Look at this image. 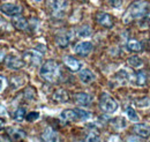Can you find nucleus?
Returning a JSON list of instances; mask_svg holds the SVG:
<instances>
[{
    "instance_id": "nucleus-20",
    "label": "nucleus",
    "mask_w": 150,
    "mask_h": 142,
    "mask_svg": "<svg viewBox=\"0 0 150 142\" xmlns=\"http://www.w3.org/2000/svg\"><path fill=\"white\" fill-rule=\"evenodd\" d=\"M127 49L131 52H140V51H142V44L140 42H137L136 39H131L127 43Z\"/></svg>"
},
{
    "instance_id": "nucleus-2",
    "label": "nucleus",
    "mask_w": 150,
    "mask_h": 142,
    "mask_svg": "<svg viewBox=\"0 0 150 142\" xmlns=\"http://www.w3.org/2000/svg\"><path fill=\"white\" fill-rule=\"evenodd\" d=\"M39 74L45 81H47L50 83H53V82L59 80V77L61 75V71H60V67L57 64V61L47 60L42 65Z\"/></svg>"
},
{
    "instance_id": "nucleus-10",
    "label": "nucleus",
    "mask_w": 150,
    "mask_h": 142,
    "mask_svg": "<svg viewBox=\"0 0 150 142\" xmlns=\"http://www.w3.org/2000/svg\"><path fill=\"white\" fill-rule=\"evenodd\" d=\"M74 34L73 31H62L60 34H58L56 37V43L60 48H67L69 45V43L73 40Z\"/></svg>"
},
{
    "instance_id": "nucleus-23",
    "label": "nucleus",
    "mask_w": 150,
    "mask_h": 142,
    "mask_svg": "<svg viewBox=\"0 0 150 142\" xmlns=\"http://www.w3.org/2000/svg\"><path fill=\"white\" fill-rule=\"evenodd\" d=\"M127 61H128V64L131 65L132 67H134V68H140V67L143 66V60L139 55H133L131 58H128Z\"/></svg>"
},
{
    "instance_id": "nucleus-26",
    "label": "nucleus",
    "mask_w": 150,
    "mask_h": 142,
    "mask_svg": "<svg viewBox=\"0 0 150 142\" xmlns=\"http://www.w3.org/2000/svg\"><path fill=\"white\" fill-rule=\"evenodd\" d=\"M126 113H127V117H128V119L132 120V121H139L140 120V118H139V114L136 113V111L133 109L132 107H128L126 109Z\"/></svg>"
},
{
    "instance_id": "nucleus-22",
    "label": "nucleus",
    "mask_w": 150,
    "mask_h": 142,
    "mask_svg": "<svg viewBox=\"0 0 150 142\" xmlns=\"http://www.w3.org/2000/svg\"><path fill=\"white\" fill-rule=\"evenodd\" d=\"M147 82V74L146 72L139 71L135 74V83L137 86H144Z\"/></svg>"
},
{
    "instance_id": "nucleus-5",
    "label": "nucleus",
    "mask_w": 150,
    "mask_h": 142,
    "mask_svg": "<svg viewBox=\"0 0 150 142\" xmlns=\"http://www.w3.org/2000/svg\"><path fill=\"white\" fill-rule=\"evenodd\" d=\"M47 5L54 16H61L67 7L66 0H47Z\"/></svg>"
},
{
    "instance_id": "nucleus-15",
    "label": "nucleus",
    "mask_w": 150,
    "mask_h": 142,
    "mask_svg": "<svg viewBox=\"0 0 150 142\" xmlns=\"http://www.w3.org/2000/svg\"><path fill=\"white\" fill-rule=\"evenodd\" d=\"M133 132L141 138H148L150 135V126L147 124H136L133 126Z\"/></svg>"
},
{
    "instance_id": "nucleus-11",
    "label": "nucleus",
    "mask_w": 150,
    "mask_h": 142,
    "mask_svg": "<svg viewBox=\"0 0 150 142\" xmlns=\"http://www.w3.org/2000/svg\"><path fill=\"white\" fill-rule=\"evenodd\" d=\"M96 21L98 24H100L104 28H112L113 24H114L112 15L104 13V12H99L96 14Z\"/></svg>"
},
{
    "instance_id": "nucleus-3",
    "label": "nucleus",
    "mask_w": 150,
    "mask_h": 142,
    "mask_svg": "<svg viewBox=\"0 0 150 142\" xmlns=\"http://www.w3.org/2000/svg\"><path fill=\"white\" fill-rule=\"evenodd\" d=\"M99 107L105 113H113L118 110V102L108 92H103L99 97Z\"/></svg>"
},
{
    "instance_id": "nucleus-18",
    "label": "nucleus",
    "mask_w": 150,
    "mask_h": 142,
    "mask_svg": "<svg viewBox=\"0 0 150 142\" xmlns=\"http://www.w3.org/2000/svg\"><path fill=\"white\" fill-rule=\"evenodd\" d=\"M79 77L84 84H89L95 80V74L90 70H82L79 74Z\"/></svg>"
},
{
    "instance_id": "nucleus-29",
    "label": "nucleus",
    "mask_w": 150,
    "mask_h": 142,
    "mask_svg": "<svg viewBox=\"0 0 150 142\" xmlns=\"http://www.w3.org/2000/svg\"><path fill=\"white\" fill-rule=\"evenodd\" d=\"M76 113H77V117H79V120H88L91 114L88 112V111H84L82 109H75Z\"/></svg>"
},
{
    "instance_id": "nucleus-31",
    "label": "nucleus",
    "mask_w": 150,
    "mask_h": 142,
    "mask_svg": "<svg viewBox=\"0 0 150 142\" xmlns=\"http://www.w3.org/2000/svg\"><path fill=\"white\" fill-rule=\"evenodd\" d=\"M38 118H39V113L38 112H30V113H28L27 116H25V119L28 120V121H35V120H37Z\"/></svg>"
},
{
    "instance_id": "nucleus-37",
    "label": "nucleus",
    "mask_w": 150,
    "mask_h": 142,
    "mask_svg": "<svg viewBox=\"0 0 150 142\" xmlns=\"http://www.w3.org/2000/svg\"><path fill=\"white\" fill-rule=\"evenodd\" d=\"M4 127H5V120H4L2 118H0V131H1Z\"/></svg>"
},
{
    "instance_id": "nucleus-6",
    "label": "nucleus",
    "mask_w": 150,
    "mask_h": 142,
    "mask_svg": "<svg viewBox=\"0 0 150 142\" xmlns=\"http://www.w3.org/2000/svg\"><path fill=\"white\" fill-rule=\"evenodd\" d=\"M4 61H5L6 67L9 70H13V71H18L20 68H22L24 65V61L22 60V58H19L18 55H14V54L6 55Z\"/></svg>"
},
{
    "instance_id": "nucleus-7",
    "label": "nucleus",
    "mask_w": 150,
    "mask_h": 142,
    "mask_svg": "<svg viewBox=\"0 0 150 142\" xmlns=\"http://www.w3.org/2000/svg\"><path fill=\"white\" fill-rule=\"evenodd\" d=\"M93 49H94L93 43H91V42H87V40H86V42H80V43H77V44L75 45L74 51L77 55L87 57V55H89V54H90V52L93 51Z\"/></svg>"
},
{
    "instance_id": "nucleus-30",
    "label": "nucleus",
    "mask_w": 150,
    "mask_h": 142,
    "mask_svg": "<svg viewBox=\"0 0 150 142\" xmlns=\"http://www.w3.org/2000/svg\"><path fill=\"white\" fill-rule=\"evenodd\" d=\"M24 97L28 99H33L35 97V89L34 88H27L24 90Z\"/></svg>"
},
{
    "instance_id": "nucleus-28",
    "label": "nucleus",
    "mask_w": 150,
    "mask_h": 142,
    "mask_svg": "<svg viewBox=\"0 0 150 142\" xmlns=\"http://www.w3.org/2000/svg\"><path fill=\"white\" fill-rule=\"evenodd\" d=\"M117 79L120 80V82H122V84H125L128 80H129V75H128V72L125 71V70H121L117 73Z\"/></svg>"
},
{
    "instance_id": "nucleus-9",
    "label": "nucleus",
    "mask_w": 150,
    "mask_h": 142,
    "mask_svg": "<svg viewBox=\"0 0 150 142\" xmlns=\"http://www.w3.org/2000/svg\"><path fill=\"white\" fill-rule=\"evenodd\" d=\"M6 133H7L8 138L11 139L12 142H21L23 141L25 139V136H27V134H25V132L23 129H21V128H14V127L7 128Z\"/></svg>"
},
{
    "instance_id": "nucleus-32",
    "label": "nucleus",
    "mask_w": 150,
    "mask_h": 142,
    "mask_svg": "<svg viewBox=\"0 0 150 142\" xmlns=\"http://www.w3.org/2000/svg\"><path fill=\"white\" fill-rule=\"evenodd\" d=\"M109 2H110V5L114 7V8H117V7H120L121 5H122V0H108Z\"/></svg>"
},
{
    "instance_id": "nucleus-24",
    "label": "nucleus",
    "mask_w": 150,
    "mask_h": 142,
    "mask_svg": "<svg viewBox=\"0 0 150 142\" xmlns=\"http://www.w3.org/2000/svg\"><path fill=\"white\" fill-rule=\"evenodd\" d=\"M25 116H27V112H25V107H18L16 111L14 112V119H15L16 121H19V123L24 120Z\"/></svg>"
},
{
    "instance_id": "nucleus-25",
    "label": "nucleus",
    "mask_w": 150,
    "mask_h": 142,
    "mask_svg": "<svg viewBox=\"0 0 150 142\" xmlns=\"http://www.w3.org/2000/svg\"><path fill=\"white\" fill-rule=\"evenodd\" d=\"M82 142H100V139H99V134L95 131H91L87 134V136L84 138V140Z\"/></svg>"
},
{
    "instance_id": "nucleus-33",
    "label": "nucleus",
    "mask_w": 150,
    "mask_h": 142,
    "mask_svg": "<svg viewBox=\"0 0 150 142\" xmlns=\"http://www.w3.org/2000/svg\"><path fill=\"white\" fill-rule=\"evenodd\" d=\"M108 142H122V141H121V139H120L118 135H111V136L109 138Z\"/></svg>"
},
{
    "instance_id": "nucleus-14",
    "label": "nucleus",
    "mask_w": 150,
    "mask_h": 142,
    "mask_svg": "<svg viewBox=\"0 0 150 142\" xmlns=\"http://www.w3.org/2000/svg\"><path fill=\"white\" fill-rule=\"evenodd\" d=\"M64 62H65V65L67 66V68L68 70H71L72 72H77L81 70V62L74 58V57H72V55H66L65 58H64Z\"/></svg>"
},
{
    "instance_id": "nucleus-8",
    "label": "nucleus",
    "mask_w": 150,
    "mask_h": 142,
    "mask_svg": "<svg viewBox=\"0 0 150 142\" xmlns=\"http://www.w3.org/2000/svg\"><path fill=\"white\" fill-rule=\"evenodd\" d=\"M0 9L5 15L8 16H18L22 13V7L15 4H2Z\"/></svg>"
},
{
    "instance_id": "nucleus-36",
    "label": "nucleus",
    "mask_w": 150,
    "mask_h": 142,
    "mask_svg": "<svg viewBox=\"0 0 150 142\" xmlns=\"http://www.w3.org/2000/svg\"><path fill=\"white\" fill-rule=\"evenodd\" d=\"M6 114H7L6 109H5V107L0 104V117H4V116H6Z\"/></svg>"
},
{
    "instance_id": "nucleus-4",
    "label": "nucleus",
    "mask_w": 150,
    "mask_h": 142,
    "mask_svg": "<svg viewBox=\"0 0 150 142\" xmlns=\"http://www.w3.org/2000/svg\"><path fill=\"white\" fill-rule=\"evenodd\" d=\"M42 52H38L35 50H28L22 54V60L24 64L31 65V66H39L42 64Z\"/></svg>"
},
{
    "instance_id": "nucleus-21",
    "label": "nucleus",
    "mask_w": 150,
    "mask_h": 142,
    "mask_svg": "<svg viewBox=\"0 0 150 142\" xmlns=\"http://www.w3.org/2000/svg\"><path fill=\"white\" fill-rule=\"evenodd\" d=\"M110 124H111V126H112L114 129L120 131V129H124V128L126 127V120H125L124 118L119 117V118H114V119H112Z\"/></svg>"
},
{
    "instance_id": "nucleus-13",
    "label": "nucleus",
    "mask_w": 150,
    "mask_h": 142,
    "mask_svg": "<svg viewBox=\"0 0 150 142\" xmlns=\"http://www.w3.org/2000/svg\"><path fill=\"white\" fill-rule=\"evenodd\" d=\"M75 103L81 107H88L93 102V97L87 92H77L74 96Z\"/></svg>"
},
{
    "instance_id": "nucleus-27",
    "label": "nucleus",
    "mask_w": 150,
    "mask_h": 142,
    "mask_svg": "<svg viewBox=\"0 0 150 142\" xmlns=\"http://www.w3.org/2000/svg\"><path fill=\"white\" fill-rule=\"evenodd\" d=\"M91 33L93 31H91V28L89 26H83V27H81L79 29L77 35H79V37H89L91 35Z\"/></svg>"
},
{
    "instance_id": "nucleus-39",
    "label": "nucleus",
    "mask_w": 150,
    "mask_h": 142,
    "mask_svg": "<svg viewBox=\"0 0 150 142\" xmlns=\"http://www.w3.org/2000/svg\"><path fill=\"white\" fill-rule=\"evenodd\" d=\"M36 1H40V0H36Z\"/></svg>"
},
{
    "instance_id": "nucleus-16",
    "label": "nucleus",
    "mask_w": 150,
    "mask_h": 142,
    "mask_svg": "<svg viewBox=\"0 0 150 142\" xmlns=\"http://www.w3.org/2000/svg\"><path fill=\"white\" fill-rule=\"evenodd\" d=\"M60 118L65 121H77L79 120V117H77V113L76 111L72 110V109H68V110H64L60 114Z\"/></svg>"
},
{
    "instance_id": "nucleus-34",
    "label": "nucleus",
    "mask_w": 150,
    "mask_h": 142,
    "mask_svg": "<svg viewBox=\"0 0 150 142\" xmlns=\"http://www.w3.org/2000/svg\"><path fill=\"white\" fill-rule=\"evenodd\" d=\"M5 88H6V79L2 77V76H0V92Z\"/></svg>"
},
{
    "instance_id": "nucleus-35",
    "label": "nucleus",
    "mask_w": 150,
    "mask_h": 142,
    "mask_svg": "<svg viewBox=\"0 0 150 142\" xmlns=\"http://www.w3.org/2000/svg\"><path fill=\"white\" fill-rule=\"evenodd\" d=\"M126 142H141V140L137 136H128Z\"/></svg>"
},
{
    "instance_id": "nucleus-12",
    "label": "nucleus",
    "mask_w": 150,
    "mask_h": 142,
    "mask_svg": "<svg viewBox=\"0 0 150 142\" xmlns=\"http://www.w3.org/2000/svg\"><path fill=\"white\" fill-rule=\"evenodd\" d=\"M40 139L43 142H60V138H59V134L57 133L53 128H46L42 135H40Z\"/></svg>"
},
{
    "instance_id": "nucleus-17",
    "label": "nucleus",
    "mask_w": 150,
    "mask_h": 142,
    "mask_svg": "<svg viewBox=\"0 0 150 142\" xmlns=\"http://www.w3.org/2000/svg\"><path fill=\"white\" fill-rule=\"evenodd\" d=\"M53 101H56L57 103H66L69 99V95L66 90L64 89H58L52 96Z\"/></svg>"
},
{
    "instance_id": "nucleus-38",
    "label": "nucleus",
    "mask_w": 150,
    "mask_h": 142,
    "mask_svg": "<svg viewBox=\"0 0 150 142\" xmlns=\"http://www.w3.org/2000/svg\"><path fill=\"white\" fill-rule=\"evenodd\" d=\"M4 58H5V52H4V50H0V61L4 60Z\"/></svg>"
},
{
    "instance_id": "nucleus-19",
    "label": "nucleus",
    "mask_w": 150,
    "mask_h": 142,
    "mask_svg": "<svg viewBox=\"0 0 150 142\" xmlns=\"http://www.w3.org/2000/svg\"><path fill=\"white\" fill-rule=\"evenodd\" d=\"M13 26L19 30H27L29 28V23L23 16H13Z\"/></svg>"
},
{
    "instance_id": "nucleus-1",
    "label": "nucleus",
    "mask_w": 150,
    "mask_h": 142,
    "mask_svg": "<svg viewBox=\"0 0 150 142\" xmlns=\"http://www.w3.org/2000/svg\"><path fill=\"white\" fill-rule=\"evenodd\" d=\"M148 7H149V5L144 0L134 1L128 7V9L126 11V13L122 18V22L125 24H128L135 18H141L142 16H144L148 12Z\"/></svg>"
}]
</instances>
